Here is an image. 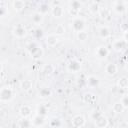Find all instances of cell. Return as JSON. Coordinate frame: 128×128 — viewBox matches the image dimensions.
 Returning <instances> with one entry per match:
<instances>
[{"label":"cell","mask_w":128,"mask_h":128,"mask_svg":"<svg viewBox=\"0 0 128 128\" xmlns=\"http://www.w3.org/2000/svg\"><path fill=\"white\" fill-rule=\"evenodd\" d=\"M27 51H28L29 55L35 60L40 59L44 54L42 47L37 42H30L27 46Z\"/></svg>","instance_id":"1"},{"label":"cell","mask_w":128,"mask_h":128,"mask_svg":"<svg viewBox=\"0 0 128 128\" xmlns=\"http://www.w3.org/2000/svg\"><path fill=\"white\" fill-rule=\"evenodd\" d=\"M71 26H72V29L75 31V32H81V31H84L85 30V27H86V21L82 18V17H75L72 22H71Z\"/></svg>","instance_id":"2"},{"label":"cell","mask_w":128,"mask_h":128,"mask_svg":"<svg viewBox=\"0 0 128 128\" xmlns=\"http://www.w3.org/2000/svg\"><path fill=\"white\" fill-rule=\"evenodd\" d=\"M13 96H14V92H13V89L11 87L5 86V87L0 89V101L8 102V101L12 100Z\"/></svg>","instance_id":"3"},{"label":"cell","mask_w":128,"mask_h":128,"mask_svg":"<svg viewBox=\"0 0 128 128\" xmlns=\"http://www.w3.org/2000/svg\"><path fill=\"white\" fill-rule=\"evenodd\" d=\"M108 124H109L108 118L102 113L94 119V126L96 128H107Z\"/></svg>","instance_id":"4"},{"label":"cell","mask_w":128,"mask_h":128,"mask_svg":"<svg viewBox=\"0 0 128 128\" xmlns=\"http://www.w3.org/2000/svg\"><path fill=\"white\" fill-rule=\"evenodd\" d=\"M71 123H72V126L74 128H82L86 123V119H85V117L83 115L78 114V115H75L72 118Z\"/></svg>","instance_id":"5"},{"label":"cell","mask_w":128,"mask_h":128,"mask_svg":"<svg viewBox=\"0 0 128 128\" xmlns=\"http://www.w3.org/2000/svg\"><path fill=\"white\" fill-rule=\"evenodd\" d=\"M128 4L127 1H122V0H117L113 3V10L117 14H122L126 11V5Z\"/></svg>","instance_id":"6"},{"label":"cell","mask_w":128,"mask_h":128,"mask_svg":"<svg viewBox=\"0 0 128 128\" xmlns=\"http://www.w3.org/2000/svg\"><path fill=\"white\" fill-rule=\"evenodd\" d=\"M80 69H81V63L76 59H72L67 63V71L70 73H76L80 71Z\"/></svg>","instance_id":"7"},{"label":"cell","mask_w":128,"mask_h":128,"mask_svg":"<svg viewBox=\"0 0 128 128\" xmlns=\"http://www.w3.org/2000/svg\"><path fill=\"white\" fill-rule=\"evenodd\" d=\"M95 54L99 59H105L109 55V50L105 45H100L96 48Z\"/></svg>","instance_id":"8"},{"label":"cell","mask_w":128,"mask_h":128,"mask_svg":"<svg viewBox=\"0 0 128 128\" xmlns=\"http://www.w3.org/2000/svg\"><path fill=\"white\" fill-rule=\"evenodd\" d=\"M27 34V30L23 25H17L13 29V35L17 38H24Z\"/></svg>","instance_id":"9"},{"label":"cell","mask_w":128,"mask_h":128,"mask_svg":"<svg viewBox=\"0 0 128 128\" xmlns=\"http://www.w3.org/2000/svg\"><path fill=\"white\" fill-rule=\"evenodd\" d=\"M126 47H127V42H125L123 39L115 40V41L112 43V48H113V50H115L116 52H121V51H123Z\"/></svg>","instance_id":"10"},{"label":"cell","mask_w":128,"mask_h":128,"mask_svg":"<svg viewBox=\"0 0 128 128\" xmlns=\"http://www.w3.org/2000/svg\"><path fill=\"white\" fill-rule=\"evenodd\" d=\"M45 121H46V117H43V116H40V115H35L31 121L32 123V126L35 127V128H40L42 127L44 124H45Z\"/></svg>","instance_id":"11"},{"label":"cell","mask_w":128,"mask_h":128,"mask_svg":"<svg viewBox=\"0 0 128 128\" xmlns=\"http://www.w3.org/2000/svg\"><path fill=\"white\" fill-rule=\"evenodd\" d=\"M51 14L55 17V18H61L64 15V9L62 6L55 4L53 7H51Z\"/></svg>","instance_id":"12"},{"label":"cell","mask_w":128,"mask_h":128,"mask_svg":"<svg viewBox=\"0 0 128 128\" xmlns=\"http://www.w3.org/2000/svg\"><path fill=\"white\" fill-rule=\"evenodd\" d=\"M58 41H59V38H58V36H56L55 34H49V35H47L46 38H45V42H46V44H47L49 47H54V46H56L57 43H58Z\"/></svg>","instance_id":"13"},{"label":"cell","mask_w":128,"mask_h":128,"mask_svg":"<svg viewBox=\"0 0 128 128\" xmlns=\"http://www.w3.org/2000/svg\"><path fill=\"white\" fill-rule=\"evenodd\" d=\"M19 114L22 118H28L32 114V109L29 105H22L19 109Z\"/></svg>","instance_id":"14"},{"label":"cell","mask_w":128,"mask_h":128,"mask_svg":"<svg viewBox=\"0 0 128 128\" xmlns=\"http://www.w3.org/2000/svg\"><path fill=\"white\" fill-rule=\"evenodd\" d=\"M118 71V67L115 63H108L105 66V72L109 76H114Z\"/></svg>","instance_id":"15"},{"label":"cell","mask_w":128,"mask_h":128,"mask_svg":"<svg viewBox=\"0 0 128 128\" xmlns=\"http://www.w3.org/2000/svg\"><path fill=\"white\" fill-rule=\"evenodd\" d=\"M86 82H87V85H88L89 87H91V88L98 87L99 84H100V80H99V78L96 77V76H94V75H90V76H88Z\"/></svg>","instance_id":"16"},{"label":"cell","mask_w":128,"mask_h":128,"mask_svg":"<svg viewBox=\"0 0 128 128\" xmlns=\"http://www.w3.org/2000/svg\"><path fill=\"white\" fill-rule=\"evenodd\" d=\"M110 29L107 27V26H101L99 29H98V35L100 38L102 39H107L110 37Z\"/></svg>","instance_id":"17"},{"label":"cell","mask_w":128,"mask_h":128,"mask_svg":"<svg viewBox=\"0 0 128 128\" xmlns=\"http://www.w3.org/2000/svg\"><path fill=\"white\" fill-rule=\"evenodd\" d=\"M69 8L70 10H73V11H76V12H79L82 8V3L80 1H77V0H73V1H70L69 2Z\"/></svg>","instance_id":"18"},{"label":"cell","mask_w":128,"mask_h":128,"mask_svg":"<svg viewBox=\"0 0 128 128\" xmlns=\"http://www.w3.org/2000/svg\"><path fill=\"white\" fill-rule=\"evenodd\" d=\"M12 6H13V9L15 11L20 12L25 8V2L22 0H15L12 2Z\"/></svg>","instance_id":"19"},{"label":"cell","mask_w":128,"mask_h":128,"mask_svg":"<svg viewBox=\"0 0 128 128\" xmlns=\"http://www.w3.org/2000/svg\"><path fill=\"white\" fill-rule=\"evenodd\" d=\"M32 85H33V84H32V81H31V80H29V79H25V80H23V81L21 82L20 87H21L22 91H24V92H28L29 90H31Z\"/></svg>","instance_id":"20"},{"label":"cell","mask_w":128,"mask_h":128,"mask_svg":"<svg viewBox=\"0 0 128 128\" xmlns=\"http://www.w3.org/2000/svg\"><path fill=\"white\" fill-rule=\"evenodd\" d=\"M36 114L37 115H40V116H43V117H46L47 114H48V108H47V106L44 105V104H40L39 106H37Z\"/></svg>","instance_id":"21"},{"label":"cell","mask_w":128,"mask_h":128,"mask_svg":"<svg viewBox=\"0 0 128 128\" xmlns=\"http://www.w3.org/2000/svg\"><path fill=\"white\" fill-rule=\"evenodd\" d=\"M117 86L121 89H127L128 88V78L126 76H122L119 78L118 82H117Z\"/></svg>","instance_id":"22"},{"label":"cell","mask_w":128,"mask_h":128,"mask_svg":"<svg viewBox=\"0 0 128 128\" xmlns=\"http://www.w3.org/2000/svg\"><path fill=\"white\" fill-rule=\"evenodd\" d=\"M99 9H100V6H99V4H98L97 2H91V3L89 4V6H88L89 12H90L91 14H93V15L98 14Z\"/></svg>","instance_id":"23"},{"label":"cell","mask_w":128,"mask_h":128,"mask_svg":"<svg viewBox=\"0 0 128 128\" xmlns=\"http://www.w3.org/2000/svg\"><path fill=\"white\" fill-rule=\"evenodd\" d=\"M98 14H99V16H100L102 19H104V20H106V19H109V18H110V10H109L108 8H106V7L100 8V9H99Z\"/></svg>","instance_id":"24"},{"label":"cell","mask_w":128,"mask_h":128,"mask_svg":"<svg viewBox=\"0 0 128 128\" xmlns=\"http://www.w3.org/2000/svg\"><path fill=\"white\" fill-rule=\"evenodd\" d=\"M49 10H51V7L49 6V4H47V3H41L39 5V8H38V11L37 12H39L42 15H45V14H47L49 12Z\"/></svg>","instance_id":"25"},{"label":"cell","mask_w":128,"mask_h":128,"mask_svg":"<svg viewBox=\"0 0 128 128\" xmlns=\"http://www.w3.org/2000/svg\"><path fill=\"white\" fill-rule=\"evenodd\" d=\"M51 94H52V91L47 87H43L39 91V97L40 98H48L51 96Z\"/></svg>","instance_id":"26"},{"label":"cell","mask_w":128,"mask_h":128,"mask_svg":"<svg viewBox=\"0 0 128 128\" xmlns=\"http://www.w3.org/2000/svg\"><path fill=\"white\" fill-rule=\"evenodd\" d=\"M112 110H113V112H115L116 114H121V113L125 110V108L122 106V104H121L120 102H115V103L112 105Z\"/></svg>","instance_id":"27"},{"label":"cell","mask_w":128,"mask_h":128,"mask_svg":"<svg viewBox=\"0 0 128 128\" xmlns=\"http://www.w3.org/2000/svg\"><path fill=\"white\" fill-rule=\"evenodd\" d=\"M43 21V15L40 14L39 12H35L33 15H32V22L35 23V24H41Z\"/></svg>","instance_id":"28"},{"label":"cell","mask_w":128,"mask_h":128,"mask_svg":"<svg viewBox=\"0 0 128 128\" xmlns=\"http://www.w3.org/2000/svg\"><path fill=\"white\" fill-rule=\"evenodd\" d=\"M42 71L44 72V74L45 75H51L53 72H54V66L52 65V64H45L44 66H43V69H42Z\"/></svg>","instance_id":"29"},{"label":"cell","mask_w":128,"mask_h":128,"mask_svg":"<svg viewBox=\"0 0 128 128\" xmlns=\"http://www.w3.org/2000/svg\"><path fill=\"white\" fill-rule=\"evenodd\" d=\"M65 32H66V30H65L64 25L58 24V25L55 27V35H56V36H62V35L65 34Z\"/></svg>","instance_id":"30"},{"label":"cell","mask_w":128,"mask_h":128,"mask_svg":"<svg viewBox=\"0 0 128 128\" xmlns=\"http://www.w3.org/2000/svg\"><path fill=\"white\" fill-rule=\"evenodd\" d=\"M19 125H20V128H30L32 126V123L27 118H22V120L20 121Z\"/></svg>","instance_id":"31"},{"label":"cell","mask_w":128,"mask_h":128,"mask_svg":"<svg viewBox=\"0 0 128 128\" xmlns=\"http://www.w3.org/2000/svg\"><path fill=\"white\" fill-rule=\"evenodd\" d=\"M83 100H84V102H86V103H91V102H93L94 100H95V96L92 94V93H85L84 95H83Z\"/></svg>","instance_id":"32"},{"label":"cell","mask_w":128,"mask_h":128,"mask_svg":"<svg viewBox=\"0 0 128 128\" xmlns=\"http://www.w3.org/2000/svg\"><path fill=\"white\" fill-rule=\"evenodd\" d=\"M77 39L79 41H86L88 39V33L85 30L81 31V32H78L77 33Z\"/></svg>","instance_id":"33"},{"label":"cell","mask_w":128,"mask_h":128,"mask_svg":"<svg viewBox=\"0 0 128 128\" xmlns=\"http://www.w3.org/2000/svg\"><path fill=\"white\" fill-rule=\"evenodd\" d=\"M32 32H33V35H34V37H35L36 39L41 38V37H42V35H43V29H42V28H40V27L35 28Z\"/></svg>","instance_id":"34"},{"label":"cell","mask_w":128,"mask_h":128,"mask_svg":"<svg viewBox=\"0 0 128 128\" xmlns=\"http://www.w3.org/2000/svg\"><path fill=\"white\" fill-rule=\"evenodd\" d=\"M61 120L59 119V118H53L51 121H50V125H51V127H53V128H59L60 126H61Z\"/></svg>","instance_id":"35"},{"label":"cell","mask_w":128,"mask_h":128,"mask_svg":"<svg viewBox=\"0 0 128 128\" xmlns=\"http://www.w3.org/2000/svg\"><path fill=\"white\" fill-rule=\"evenodd\" d=\"M119 102L122 104V106H123L125 109L128 108V95H127V94H124V95L122 96V98L120 99Z\"/></svg>","instance_id":"36"},{"label":"cell","mask_w":128,"mask_h":128,"mask_svg":"<svg viewBox=\"0 0 128 128\" xmlns=\"http://www.w3.org/2000/svg\"><path fill=\"white\" fill-rule=\"evenodd\" d=\"M120 30H121L123 33L128 32V27H127V24H126V23H122V24L120 25Z\"/></svg>","instance_id":"37"},{"label":"cell","mask_w":128,"mask_h":128,"mask_svg":"<svg viewBox=\"0 0 128 128\" xmlns=\"http://www.w3.org/2000/svg\"><path fill=\"white\" fill-rule=\"evenodd\" d=\"M7 13V10L4 6H0V17H4Z\"/></svg>","instance_id":"38"},{"label":"cell","mask_w":128,"mask_h":128,"mask_svg":"<svg viewBox=\"0 0 128 128\" xmlns=\"http://www.w3.org/2000/svg\"><path fill=\"white\" fill-rule=\"evenodd\" d=\"M3 71V65H2V63L0 62V73Z\"/></svg>","instance_id":"39"},{"label":"cell","mask_w":128,"mask_h":128,"mask_svg":"<svg viewBox=\"0 0 128 128\" xmlns=\"http://www.w3.org/2000/svg\"><path fill=\"white\" fill-rule=\"evenodd\" d=\"M0 84H1V79H0Z\"/></svg>","instance_id":"40"},{"label":"cell","mask_w":128,"mask_h":128,"mask_svg":"<svg viewBox=\"0 0 128 128\" xmlns=\"http://www.w3.org/2000/svg\"><path fill=\"white\" fill-rule=\"evenodd\" d=\"M93 128H96V127H95V126H94V127H93Z\"/></svg>","instance_id":"41"},{"label":"cell","mask_w":128,"mask_h":128,"mask_svg":"<svg viewBox=\"0 0 128 128\" xmlns=\"http://www.w3.org/2000/svg\"><path fill=\"white\" fill-rule=\"evenodd\" d=\"M0 128H1V125H0Z\"/></svg>","instance_id":"42"},{"label":"cell","mask_w":128,"mask_h":128,"mask_svg":"<svg viewBox=\"0 0 128 128\" xmlns=\"http://www.w3.org/2000/svg\"><path fill=\"white\" fill-rule=\"evenodd\" d=\"M33 128H35V127H33Z\"/></svg>","instance_id":"43"}]
</instances>
